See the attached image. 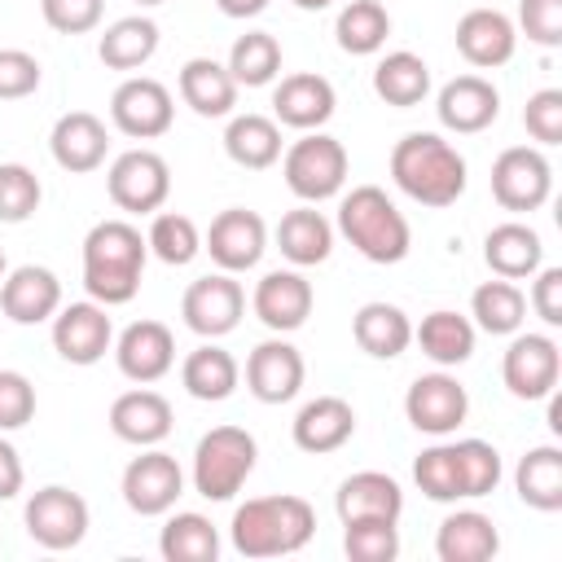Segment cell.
Wrapping results in <instances>:
<instances>
[{
    "instance_id": "cell-33",
    "label": "cell",
    "mask_w": 562,
    "mask_h": 562,
    "mask_svg": "<svg viewBox=\"0 0 562 562\" xmlns=\"http://www.w3.org/2000/svg\"><path fill=\"white\" fill-rule=\"evenodd\" d=\"M514 487H518L522 505H531L540 514H558L562 509V448L558 443L527 448L514 465Z\"/></svg>"
},
{
    "instance_id": "cell-3",
    "label": "cell",
    "mask_w": 562,
    "mask_h": 562,
    "mask_svg": "<svg viewBox=\"0 0 562 562\" xmlns=\"http://www.w3.org/2000/svg\"><path fill=\"white\" fill-rule=\"evenodd\" d=\"M228 536L241 558H285L316 536V509L294 492L250 496L246 505L233 509Z\"/></svg>"
},
{
    "instance_id": "cell-10",
    "label": "cell",
    "mask_w": 562,
    "mask_h": 562,
    "mask_svg": "<svg viewBox=\"0 0 562 562\" xmlns=\"http://www.w3.org/2000/svg\"><path fill=\"white\" fill-rule=\"evenodd\" d=\"M119 492H123V505H127L132 514L158 518V514H171V509H176V501H180V492H184V470H180V461H176L171 452H162V448L154 443V448H145L140 457L127 461Z\"/></svg>"
},
{
    "instance_id": "cell-41",
    "label": "cell",
    "mask_w": 562,
    "mask_h": 562,
    "mask_svg": "<svg viewBox=\"0 0 562 562\" xmlns=\"http://www.w3.org/2000/svg\"><path fill=\"white\" fill-rule=\"evenodd\" d=\"M334 35H338V48L351 53V57H369L386 44L391 35V13L378 4V0H347L338 9V22H334Z\"/></svg>"
},
{
    "instance_id": "cell-31",
    "label": "cell",
    "mask_w": 562,
    "mask_h": 562,
    "mask_svg": "<svg viewBox=\"0 0 562 562\" xmlns=\"http://www.w3.org/2000/svg\"><path fill=\"white\" fill-rule=\"evenodd\" d=\"M351 338H356V347H360L364 356H373V360H395V356H404V347L413 342V321H408L404 307H395V303H386V299H373V303H364V307L351 316Z\"/></svg>"
},
{
    "instance_id": "cell-44",
    "label": "cell",
    "mask_w": 562,
    "mask_h": 562,
    "mask_svg": "<svg viewBox=\"0 0 562 562\" xmlns=\"http://www.w3.org/2000/svg\"><path fill=\"white\" fill-rule=\"evenodd\" d=\"M452 452H457V474H461V501L492 496L501 474H505L501 470V452L487 439H457Z\"/></svg>"
},
{
    "instance_id": "cell-57",
    "label": "cell",
    "mask_w": 562,
    "mask_h": 562,
    "mask_svg": "<svg viewBox=\"0 0 562 562\" xmlns=\"http://www.w3.org/2000/svg\"><path fill=\"white\" fill-rule=\"evenodd\" d=\"M4 272H9V263H4V250H0V281H4Z\"/></svg>"
},
{
    "instance_id": "cell-37",
    "label": "cell",
    "mask_w": 562,
    "mask_h": 562,
    "mask_svg": "<svg viewBox=\"0 0 562 562\" xmlns=\"http://www.w3.org/2000/svg\"><path fill=\"white\" fill-rule=\"evenodd\" d=\"M158 53V22L145 18V13H132V18H119L101 31L97 40V57L110 66V70H136L145 66L149 57Z\"/></svg>"
},
{
    "instance_id": "cell-29",
    "label": "cell",
    "mask_w": 562,
    "mask_h": 562,
    "mask_svg": "<svg viewBox=\"0 0 562 562\" xmlns=\"http://www.w3.org/2000/svg\"><path fill=\"white\" fill-rule=\"evenodd\" d=\"M501 553V531L479 509H457L435 531V558L439 562H487Z\"/></svg>"
},
{
    "instance_id": "cell-36",
    "label": "cell",
    "mask_w": 562,
    "mask_h": 562,
    "mask_svg": "<svg viewBox=\"0 0 562 562\" xmlns=\"http://www.w3.org/2000/svg\"><path fill=\"white\" fill-rule=\"evenodd\" d=\"M180 382H184V391H189L193 400L220 404V400H228V395L237 391L241 364L233 360V351H224V347H215V342H202V347H193V351L184 356Z\"/></svg>"
},
{
    "instance_id": "cell-25",
    "label": "cell",
    "mask_w": 562,
    "mask_h": 562,
    "mask_svg": "<svg viewBox=\"0 0 562 562\" xmlns=\"http://www.w3.org/2000/svg\"><path fill=\"white\" fill-rule=\"evenodd\" d=\"M176 426V413H171V400L149 391V386H136V391H123L114 404H110V430L132 443V448H154L171 435Z\"/></svg>"
},
{
    "instance_id": "cell-11",
    "label": "cell",
    "mask_w": 562,
    "mask_h": 562,
    "mask_svg": "<svg viewBox=\"0 0 562 562\" xmlns=\"http://www.w3.org/2000/svg\"><path fill=\"white\" fill-rule=\"evenodd\" d=\"M171 119H176V101L167 83L149 75L123 79L110 97V123L132 140H158L162 132H171Z\"/></svg>"
},
{
    "instance_id": "cell-12",
    "label": "cell",
    "mask_w": 562,
    "mask_h": 562,
    "mask_svg": "<svg viewBox=\"0 0 562 562\" xmlns=\"http://www.w3.org/2000/svg\"><path fill=\"white\" fill-rule=\"evenodd\" d=\"M246 312V290L241 281H233V272H211L189 281L184 299H180V316L198 338H224L241 325Z\"/></svg>"
},
{
    "instance_id": "cell-22",
    "label": "cell",
    "mask_w": 562,
    "mask_h": 562,
    "mask_svg": "<svg viewBox=\"0 0 562 562\" xmlns=\"http://www.w3.org/2000/svg\"><path fill=\"white\" fill-rule=\"evenodd\" d=\"M48 149H53V162L70 176H88L105 162L110 154V132L105 123L92 114V110H70L53 123L48 132Z\"/></svg>"
},
{
    "instance_id": "cell-6",
    "label": "cell",
    "mask_w": 562,
    "mask_h": 562,
    "mask_svg": "<svg viewBox=\"0 0 562 562\" xmlns=\"http://www.w3.org/2000/svg\"><path fill=\"white\" fill-rule=\"evenodd\" d=\"M281 176L299 202H325L338 198L347 184V149L338 136L303 132L290 149H281Z\"/></svg>"
},
{
    "instance_id": "cell-52",
    "label": "cell",
    "mask_w": 562,
    "mask_h": 562,
    "mask_svg": "<svg viewBox=\"0 0 562 562\" xmlns=\"http://www.w3.org/2000/svg\"><path fill=\"white\" fill-rule=\"evenodd\" d=\"M44 70L26 48H0V101H22L40 88Z\"/></svg>"
},
{
    "instance_id": "cell-35",
    "label": "cell",
    "mask_w": 562,
    "mask_h": 562,
    "mask_svg": "<svg viewBox=\"0 0 562 562\" xmlns=\"http://www.w3.org/2000/svg\"><path fill=\"white\" fill-rule=\"evenodd\" d=\"M281 123L268 114H233L224 127V154L246 167V171H263L272 162H281Z\"/></svg>"
},
{
    "instance_id": "cell-46",
    "label": "cell",
    "mask_w": 562,
    "mask_h": 562,
    "mask_svg": "<svg viewBox=\"0 0 562 562\" xmlns=\"http://www.w3.org/2000/svg\"><path fill=\"white\" fill-rule=\"evenodd\" d=\"M413 483L422 487V496L448 505L461 501V474H457V452L452 443H430L426 452H417L413 461Z\"/></svg>"
},
{
    "instance_id": "cell-58",
    "label": "cell",
    "mask_w": 562,
    "mask_h": 562,
    "mask_svg": "<svg viewBox=\"0 0 562 562\" xmlns=\"http://www.w3.org/2000/svg\"><path fill=\"white\" fill-rule=\"evenodd\" d=\"M136 4H162V0H136Z\"/></svg>"
},
{
    "instance_id": "cell-48",
    "label": "cell",
    "mask_w": 562,
    "mask_h": 562,
    "mask_svg": "<svg viewBox=\"0 0 562 562\" xmlns=\"http://www.w3.org/2000/svg\"><path fill=\"white\" fill-rule=\"evenodd\" d=\"M522 127L536 145H558L562 140V88H540L522 105Z\"/></svg>"
},
{
    "instance_id": "cell-7",
    "label": "cell",
    "mask_w": 562,
    "mask_h": 562,
    "mask_svg": "<svg viewBox=\"0 0 562 562\" xmlns=\"http://www.w3.org/2000/svg\"><path fill=\"white\" fill-rule=\"evenodd\" d=\"M105 189L110 202L127 215H154L162 211V202L171 198V167L158 149H127L110 162L105 171Z\"/></svg>"
},
{
    "instance_id": "cell-5",
    "label": "cell",
    "mask_w": 562,
    "mask_h": 562,
    "mask_svg": "<svg viewBox=\"0 0 562 562\" xmlns=\"http://www.w3.org/2000/svg\"><path fill=\"white\" fill-rule=\"evenodd\" d=\"M259 443L241 426H211L193 448V487L206 501H233L255 474Z\"/></svg>"
},
{
    "instance_id": "cell-4",
    "label": "cell",
    "mask_w": 562,
    "mask_h": 562,
    "mask_svg": "<svg viewBox=\"0 0 562 562\" xmlns=\"http://www.w3.org/2000/svg\"><path fill=\"white\" fill-rule=\"evenodd\" d=\"M338 233L369 259V263H400L413 246V228L404 211L378 184H356L338 202Z\"/></svg>"
},
{
    "instance_id": "cell-1",
    "label": "cell",
    "mask_w": 562,
    "mask_h": 562,
    "mask_svg": "<svg viewBox=\"0 0 562 562\" xmlns=\"http://www.w3.org/2000/svg\"><path fill=\"white\" fill-rule=\"evenodd\" d=\"M149 241L127 220H101L83 237V290L101 307H123L140 290Z\"/></svg>"
},
{
    "instance_id": "cell-20",
    "label": "cell",
    "mask_w": 562,
    "mask_h": 562,
    "mask_svg": "<svg viewBox=\"0 0 562 562\" xmlns=\"http://www.w3.org/2000/svg\"><path fill=\"white\" fill-rule=\"evenodd\" d=\"M114 360H119L123 378H132L136 386H149V382L171 373L176 338H171V329L162 321H132L114 342Z\"/></svg>"
},
{
    "instance_id": "cell-13",
    "label": "cell",
    "mask_w": 562,
    "mask_h": 562,
    "mask_svg": "<svg viewBox=\"0 0 562 562\" xmlns=\"http://www.w3.org/2000/svg\"><path fill=\"white\" fill-rule=\"evenodd\" d=\"M562 378V351L549 334H514L501 356V382L514 400H544Z\"/></svg>"
},
{
    "instance_id": "cell-2",
    "label": "cell",
    "mask_w": 562,
    "mask_h": 562,
    "mask_svg": "<svg viewBox=\"0 0 562 562\" xmlns=\"http://www.w3.org/2000/svg\"><path fill=\"white\" fill-rule=\"evenodd\" d=\"M391 180L422 206H452L465 193V158L439 132H408L391 149Z\"/></svg>"
},
{
    "instance_id": "cell-47",
    "label": "cell",
    "mask_w": 562,
    "mask_h": 562,
    "mask_svg": "<svg viewBox=\"0 0 562 562\" xmlns=\"http://www.w3.org/2000/svg\"><path fill=\"white\" fill-rule=\"evenodd\" d=\"M44 184L22 162H0V224H22L40 211Z\"/></svg>"
},
{
    "instance_id": "cell-51",
    "label": "cell",
    "mask_w": 562,
    "mask_h": 562,
    "mask_svg": "<svg viewBox=\"0 0 562 562\" xmlns=\"http://www.w3.org/2000/svg\"><path fill=\"white\" fill-rule=\"evenodd\" d=\"M518 26L531 44L558 48L562 44V0H518Z\"/></svg>"
},
{
    "instance_id": "cell-40",
    "label": "cell",
    "mask_w": 562,
    "mask_h": 562,
    "mask_svg": "<svg viewBox=\"0 0 562 562\" xmlns=\"http://www.w3.org/2000/svg\"><path fill=\"white\" fill-rule=\"evenodd\" d=\"M470 316H474V329L483 334H518L527 321V294L514 281L492 277L470 294Z\"/></svg>"
},
{
    "instance_id": "cell-32",
    "label": "cell",
    "mask_w": 562,
    "mask_h": 562,
    "mask_svg": "<svg viewBox=\"0 0 562 562\" xmlns=\"http://www.w3.org/2000/svg\"><path fill=\"white\" fill-rule=\"evenodd\" d=\"M277 250L294 268H316L334 250V224L312 202H303V206H294V211L281 215V224H277Z\"/></svg>"
},
{
    "instance_id": "cell-23",
    "label": "cell",
    "mask_w": 562,
    "mask_h": 562,
    "mask_svg": "<svg viewBox=\"0 0 562 562\" xmlns=\"http://www.w3.org/2000/svg\"><path fill=\"white\" fill-rule=\"evenodd\" d=\"M57 307H61V281H57L53 268L22 263V268L4 272V281H0V312H4L13 325L53 321Z\"/></svg>"
},
{
    "instance_id": "cell-8",
    "label": "cell",
    "mask_w": 562,
    "mask_h": 562,
    "mask_svg": "<svg viewBox=\"0 0 562 562\" xmlns=\"http://www.w3.org/2000/svg\"><path fill=\"white\" fill-rule=\"evenodd\" d=\"M22 522H26V536H31L40 549L61 553V549L83 544L92 514H88V501H83L79 492L61 487V483H48V487L31 492V501H26V509H22Z\"/></svg>"
},
{
    "instance_id": "cell-53",
    "label": "cell",
    "mask_w": 562,
    "mask_h": 562,
    "mask_svg": "<svg viewBox=\"0 0 562 562\" xmlns=\"http://www.w3.org/2000/svg\"><path fill=\"white\" fill-rule=\"evenodd\" d=\"M531 307L544 325H562V268H536L531 272Z\"/></svg>"
},
{
    "instance_id": "cell-43",
    "label": "cell",
    "mask_w": 562,
    "mask_h": 562,
    "mask_svg": "<svg viewBox=\"0 0 562 562\" xmlns=\"http://www.w3.org/2000/svg\"><path fill=\"white\" fill-rule=\"evenodd\" d=\"M145 241H149V255L162 259V263H171V268L193 263L198 250H202L198 224L189 215H180V211H158L154 224H149V233H145Z\"/></svg>"
},
{
    "instance_id": "cell-50",
    "label": "cell",
    "mask_w": 562,
    "mask_h": 562,
    "mask_svg": "<svg viewBox=\"0 0 562 562\" xmlns=\"http://www.w3.org/2000/svg\"><path fill=\"white\" fill-rule=\"evenodd\" d=\"M40 13L57 35H88L101 26L105 0H40Z\"/></svg>"
},
{
    "instance_id": "cell-19",
    "label": "cell",
    "mask_w": 562,
    "mask_h": 562,
    "mask_svg": "<svg viewBox=\"0 0 562 562\" xmlns=\"http://www.w3.org/2000/svg\"><path fill=\"white\" fill-rule=\"evenodd\" d=\"M435 114H439V123H443L448 132L474 136V132H483V127L496 123V114H501V92H496V83L483 79V75H457V79H448V83L439 88Z\"/></svg>"
},
{
    "instance_id": "cell-34",
    "label": "cell",
    "mask_w": 562,
    "mask_h": 562,
    "mask_svg": "<svg viewBox=\"0 0 562 562\" xmlns=\"http://www.w3.org/2000/svg\"><path fill=\"white\" fill-rule=\"evenodd\" d=\"M413 338H417L422 356H430L439 369H457V364H465V360L474 356L479 329H474L470 316L439 307V312H426V316H422V325L413 329Z\"/></svg>"
},
{
    "instance_id": "cell-24",
    "label": "cell",
    "mask_w": 562,
    "mask_h": 562,
    "mask_svg": "<svg viewBox=\"0 0 562 562\" xmlns=\"http://www.w3.org/2000/svg\"><path fill=\"white\" fill-rule=\"evenodd\" d=\"M356 435V408L342 400V395H316L307 400L294 422H290V439L299 452H312V457H325V452H338L347 439Z\"/></svg>"
},
{
    "instance_id": "cell-28",
    "label": "cell",
    "mask_w": 562,
    "mask_h": 562,
    "mask_svg": "<svg viewBox=\"0 0 562 562\" xmlns=\"http://www.w3.org/2000/svg\"><path fill=\"white\" fill-rule=\"evenodd\" d=\"M483 259L492 268V277H505V281H522L531 277L540 263H544V241L531 224L522 220H505L496 224L487 237H483Z\"/></svg>"
},
{
    "instance_id": "cell-18",
    "label": "cell",
    "mask_w": 562,
    "mask_h": 562,
    "mask_svg": "<svg viewBox=\"0 0 562 562\" xmlns=\"http://www.w3.org/2000/svg\"><path fill=\"white\" fill-rule=\"evenodd\" d=\"M312 303H316L312 281H307L303 272H294V268L263 272V277L255 281V294H250L255 316H259L272 334H294V329H303L307 316H312Z\"/></svg>"
},
{
    "instance_id": "cell-56",
    "label": "cell",
    "mask_w": 562,
    "mask_h": 562,
    "mask_svg": "<svg viewBox=\"0 0 562 562\" xmlns=\"http://www.w3.org/2000/svg\"><path fill=\"white\" fill-rule=\"evenodd\" d=\"M290 4H299V9H307V13H321V9H329L334 0H290Z\"/></svg>"
},
{
    "instance_id": "cell-26",
    "label": "cell",
    "mask_w": 562,
    "mask_h": 562,
    "mask_svg": "<svg viewBox=\"0 0 562 562\" xmlns=\"http://www.w3.org/2000/svg\"><path fill=\"white\" fill-rule=\"evenodd\" d=\"M518 48V26L501 9H470L457 22V53L474 70H496L514 57Z\"/></svg>"
},
{
    "instance_id": "cell-21",
    "label": "cell",
    "mask_w": 562,
    "mask_h": 562,
    "mask_svg": "<svg viewBox=\"0 0 562 562\" xmlns=\"http://www.w3.org/2000/svg\"><path fill=\"white\" fill-rule=\"evenodd\" d=\"M334 83L316 70H299V75H285L272 92V114L281 127H294V132H321L329 119H334Z\"/></svg>"
},
{
    "instance_id": "cell-14",
    "label": "cell",
    "mask_w": 562,
    "mask_h": 562,
    "mask_svg": "<svg viewBox=\"0 0 562 562\" xmlns=\"http://www.w3.org/2000/svg\"><path fill=\"white\" fill-rule=\"evenodd\" d=\"M465 413H470V395H465V386L452 378V373H422L413 386H408V395H404V417H408V426L413 430H422V435H435V439H443V435H452L461 422H465Z\"/></svg>"
},
{
    "instance_id": "cell-54",
    "label": "cell",
    "mask_w": 562,
    "mask_h": 562,
    "mask_svg": "<svg viewBox=\"0 0 562 562\" xmlns=\"http://www.w3.org/2000/svg\"><path fill=\"white\" fill-rule=\"evenodd\" d=\"M22 483H26L22 457H18V448L0 435V501H13V496L22 492Z\"/></svg>"
},
{
    "instance_id": "cell-42",
    "label": "cell",
    "mask_w": 562,
    "mask_h": 562,
    "mask_svg": "<svg viewBox=\"0 0 562 562\" xmlns=\"http://www.w3.org/2000/svg\"><path fill=\"white\" fill-rule=\"evenodd\" d=\"M228 75L237 88H263L281 75V44L268 31H246L228 48Z\"/></svg>"
},
{
    "instance_id": "cell-38",
    "label": "cell",
    "mask_w": 562,
    "mask_h": 562,
    "mask_svg": "<svg viewBox=\"0 0 562 562\" xmlns=\"http://www.w3.org/2000/svg\"><path fill=\"white\" fill-rule=\"evenodd\" d=\"M373 92H378L386 105H395V110H413V105H422L426 92H430V66H426L417 53L395 48V53H386V57L373 66Z\"/></svg>"
},
{
    "instance_id": "cell-55",
    "label": "cell",
    "mask_w": 562,
    "mask_h": 562,
    "mask_svg": "<svg viewBox=\"0 0 562 562\" xmlns=\"http://www.w3.org/2000/svg\"><path fill=\"white\" fill-rule=\"evenodd\" d=\"M215 9L224 18H259L268 9V0H215Z\"/></svg>"
},
{
    "instance_id": "cell-9",
    "label": "cell",
    "mask_w": 562,
    "mask_h": 562,
    "mask_svg": "<svg viewBox=\"0 0 562 562\" xmlns=\"http://www.w3.org/2000/svg\"><path fill=\"white\" fill-rule=\"evenodd\" d=\"M553 193V167L549 158L536 149V145H509L496 154L492 162V198L514 211V215H527V211H540Z\"/></svg>"
},
{
    "instance_id": "cell-30",
    "label": "cell",
    "mask_w": 562,
    "mask_h": 562,
    "mask_svg": "<svg viewBox=\"0 0 562 562\" xmlns=\"http://www.w3.org/2000/svg\"><path fill=\"white\" fill-rule=\"evenodd\" d=\"M176 83H180V101L202 119H224L237 105V83H233L228 66L215 57H189L180 66Z\"/></svg>"
},
{
    "instance_id": "cell-16",
    "label": "cell",
    "mask_w": 562,
    "mask_h": 562,
    "mask_svg": "<svg viewBox=\"0 0 562 562\" xmlns=\"http://www.w3.org/2000/svg\"><path fill=\"white\" fill-rule=\"evenodd\" d=\"M202 250H211L220 272H246L268 250V224L255 211H246V206H228V211H220L211 220Z\"/></svg>"
},
{
    "instance_id": "cell-45",
    "label": "cell",
    "mask_w": 562,
    "mask_h": 562,
    "mask_svg": "<svg viewBox=\"0 0 562 562\" xmlns=\"http://www.w3.org/2000/svg\"><path fill=\"white\" fill-rule=\"evenodd\" d=\"M342 553L351 562H395L400 558V522H391V518L342 522Z\"/></svg>"
},
{
    "instance_id": "cell-27",
    "label": "cell",
    "mask_w": 562,
    "mask_h": 562,
    "mask_svg": "<svg viewBox=\"0 0 562 562\" xmlns=\"http://www.w3.org/2000/svg\"><path fill=\"white\" fill-rule=\"evenodd\" d=\"M334 509H338V522H360V518H391V522H400L404 492L382 470H356V474H347L338 483Z\"/></svg>"
},
{
    "instance_id": "cell-17",
    "label": "cell",
    "mask_w": 562,
    "mask_h": 562,
    "mask_svg": "<svg viewBox=\"0 0 562 562\" xmlns=\"http://www.w3.org/2000/svg\"><path fill=\"white\" fill-rule=\"evenodd\" d=\"M53 347L66 364H97L114 347V325L97 299L53 312Z\"/></svg>"
},
{
    "instance_id": "cell-39",
    "label": "cell",
    "mask_w": 562,
    "mask_h": 562,
    "mask_svg": "<svg viewBox=\"0 0 562 562\" xmlns=\"http://www.w3.org/2000/svg\"><path fill=\"white\" fill-rule=\"evenodd\" d=\"M158 553L167 562H215L220 558V531L206 514L180 509L158 531Z\"/></svg>"
},
{
    "instance_id": "cell-49",
    "label": "cell",
    "mask_w": 562,
    "mask_h": 562,
    "mask_svg": "<svg viewBox=\"0 0 562 562\" xmlns=\"http://www.w3.org/2000/svg\"><path fill=\"white\" fill-rule=\"evenodd\" d=\"M35 417V386L18 369H0V435L22 430Z\"/></svg>"
},
{
    "instance_id": "cell-15",
    "label": "cell",
    "mask_w": 562,
    "mask_h": 562,
    "mask_svg": "<svg viewBox=\"0 0 562 562\" xmlns=\"http://www.w3.org/2000/svg\"><path fill=\"white\" fill-rule=\"evenodd\" d=\"M303 378H307L303 351L294 342H285L281 334L277 338H263L246 356V391L259 404H290L303 391Z\"/></svg>"
}]
</instances>
